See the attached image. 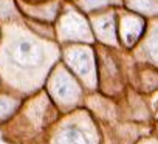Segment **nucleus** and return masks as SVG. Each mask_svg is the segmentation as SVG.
<instances>
[{
    "instance_id": "obj_1",
    "label": "nucleus",
    "mask_w": 158,
    "mask_h": 144,
    "mask_svg": "<svg viewBox=\"0 0 158 144\" xmlns=\"http://www.w3.org/2000/svg\"><path fill=\"white\" fill-rule=\"evenodd\" d=\"M14 59L20 65H34L40 59V50L30 42H20L14 50Z\"/></svg>"
},
{
    "instance_id": "obj_2",
    "label": "nucleus",
    "mask_w": 158,
    "mask_h": 144,
    "mask_svg": "<svg viewBox=\"0 0 158 144\" xmlns=\"http://www.w3.org/2000/svg\"><path fill=\"white\" fill-rule=\"evenodd\" d=\"M59 144H87V138L79 129L70 127L60 133Z\"/></svg>"
},
{
    "instance_id": "obj_3",
    "label": "nucleus",
    "mask_w": 158,
    "mask_h": 144,
    "mask_svg": "<svg viewBox=\"0 0 158 144\" xmlns=\"http://www.w3.org/2000/svg\"><path fill=\"white\" fill-rule=\"evenodd\" d=\"M150 54L158 60V37L153 39V42H152V45H150Z\"/></svg>"
}]
</instances>
